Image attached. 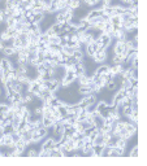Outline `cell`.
Segmentation results:
<instances>
[{
    "mask_svg": "<svg viewBox=\"0 0 147 166\" xmlns=\"http://www.w3.org/2000/svg\"><path fill=\"white\" fill-rule=\"evenodd\" d=\"M107 59H108V48H107V49H104V48H99V49L95 52V55L93 57V61L96 65H99V64L104 62Z\"/></svg>",
    "mask_w": 147,
    "mask_h": 166,
    "instance_id": "obj_1",
    "label": "cell"
},
{
    "mask_svg": "<svg viewBox=\"0 0 147 166\" xmlns=\"http://www.w3.org/2000/svg\"><path fill=\"white\" fill-rule=\"evenodd\" d=\"M128 48L126 44H125L124 40H116L115 44H113V55H119V53H122V52H126Z\"/></svg>",
    "mask_w": 147,
    "mask_h": 166,
    "instance_id": "obj_2",
    "label": "cell"
},
{
    "mask_svg": "<svg viewBox=\"0 0 147 166\" xmlns=\"http://www.w3.org/2000/svg\"><path fill=\"white\" fill-rule=\"evenodd\" d=\"M43 143H42V149H47V151H50V149H52L54 148V145H55V139L52 138V136H47V138H44L42 140Z\"/></svg>",
    "mask_w": 147,
    "mask_h": 166,
    "instance_id": "obj_3",
    "label": "cell"
},
{
    "mask_svg": "<svg viewBox=\"0 0 147 166\" xmlns=\"http://www.w3.org/2000/svg\"><path fill=\"white\" fill-rule=\"evenodd\" d=\"M99 39L102 40V43H103V46H104L106 48H108L111 46V43H112V37L109 35V34H107V33H103L102 30H100V34H99Z\"/></svg>",
    "mask_w": 147,
    "mask_h": 166,
    "instance_id": "obj_4",
    "label": "cell"
},
{
    "mask_svg": "<svg viewBox=\"0 0 147 166\" xmlns=\"http://www.w3.org/2000/svg\"><path fill=\"white\" fill-rule=\"evenodd\" d=\"M73 72H74V74H76V78L80 77V75H82V74H86V66H85V64L82 62V61H81V62H76Z\"/></svg>",
    "mask_w": 147,
    "mask_h": 166,
    "instance_id": "obj_5",
    "label": "cell"
},
{
    "mask_svg": "<svg viewBox=\"0 0 147 166\" xmlns=\"http://www.w3.org/2000/svg\"><path fill=\"white\" fill-rule=\"evenodd\" d=\"M13 64H12V61L8 59V57H3L0 60V69H3L4 72L7 70H11V69H13Z\"/></svg>",
    "mask_w": 147,
    "mask_h": 166,
    "instance_id": "obj_6",
    "label": "cell"
},
{
    "mask_svg": "<svg viewBox=\"0 0 147 166\" xmlns=\"http://www.w3.org/2000/svg\"><path fill=\"white\" fill-rule=\"evenodd\" d=\"M11 88L15 91V92H18V94H22L26 91V86H24V85H21V83L18 81H13L11 83Z\"/></svg>",
    "mask_w": 147,
    "mask_h": 166,
    "instance_id": "obj_7",
    "label": "cell"
},
{
    "mask_svg": "<svg viewBox=\"0 0 147 166\" xmlns=\"http://www.w3.org/2000/svg\"><path fill=\"white\" fill-rule=\"evenodd\" d=\"M2 53L4 57H11V56H13L16 53V49L12 46H5V47H3Z\"/></svg>",
    "mask_w": 147,
    "mask_h": 166,
    "instance_id": "obj_8",
    "label": "cell"
},
{
    "mask_svg": "<svg viewBox=\"0 0 147 166\" xmlns=\"http://www.w3.org/2000/svg\"><path fill=\"white\" fill-rule=\"evenodd\" d=\"M107 105H108V103L102 99V100H99V101L95 103V110H98L99 113H102L103 110H106V109H107Z\"/></svg>",
    "mask_w": 147,
    "mask_h": 166,
    "instance_id": "obj_9",
    "label": "cell"
},
{
    "mask_svg": "<svg viewBox=\"0 0 147 166\" xmlns=\"http://www.w3.org/2000/svg\"><path fill=\"white\" fill-rule=\"evenodd\" d=\"M95 74L98 75H102V74H108V65H103V64H99L98 68L94 70Z\"/></svg>",
    "mask_w": 147,
    "mask_h": 166,
    "instance_id": "obj_10",
    "label": "cell"
},
{
    "mask_svg": "<svg viewBox=\"0 0 147 166\" xmlns=\"http://www.w3.org/2000/svg\"><path fill=\"white\" fill-rule=\"evenodd\" d=\"M54 21H55V22H57V24H64V22H65V18H64V12H61V11L56 12Z\"/></svg>",
    "mask_w": 147,
    "mask_h": 166,
    "instance_id": "obj_11",
    "label": "cell"
},
{
    "mask_svg": "<svg viewBox=\"0 0 147 166\" xmlns=\"http://www.w3.org/2000/svg\"><path fill=\"white\" fill-rule=\"evenodd\" d=\"M104 145H98V144H93V152L94 157H102V151Z\"/></svg>",
    "mask_w": 147,
    "mask_h": 166,
    "instance_id": "obj_12",
    "label": "cell"
},
{
    "mask_svg": "<svg viewBox=\"0 0 147 166\" xmlns=\"http://www.w3.org/2000/svg\"><path fill=\"white\" fill-rule=\"evenodd\" d=\"M42 125H43V127H46V129H48L51 130L52 129V126H54V122L51 121L50 118H47V117H42Z\"/></svg>",
    "mask_w": 147,
    "mask_h": 166,
    "instance_id": "obj_13",
    "label": "cell"
},
{
    "mask_svg": "<svg viewBox=\"0 0 147 166\" xmlns=\"http://www.w3.org/2000/svg\"><path fill=\"white\" fill-rule=\"evenodd\" d=\"M51 29H52V31L56 34V35H61V24H57V22H55V24H52L50 26Z\"/></svg>",
    "mask_w": 147,
    "mask_h": 166,
    "instance_id": "obj_14",
    "label": "cell"
},
{
    "mask_svg": "<svg viewBox=\"0 0 147 166\" xmlns=\"http://www.w3.org/2000/svg\"><path fill=\"white\" fill-rule=\"evenodd\" d=\"M50 157H64V153L60 149H56V148H52V149L48 151Z\"/></svg>",
    "mask_w": 147,
    "mask_h": 166,
    "instance_id": "obj_15",
    "label": "cell"
},
{
    "mask_svg": "<svg viewBox=\"0 0 147 166\" xmlns=\"http://www.w3.org/2000/svg\"><path fill=\"white\" fill-rule=\"evenodd\" d=\"M129 157H138L139 156V149H138V144H134L133 148L130 149V152L128 153Z\"/></svg>",
    "mask_w": 147,
    "mask_h": 166,
    "instance_id": "obj_16",
    "label": "cell"
},
{
    "mask_svg": "<svg viewBox=\"0 0 147 166\" xmlns=\"http://www.w3.org/2000/svg\"><path fill=\"white\" fill-rule=\"evenodd\" d=\"M109 22L112 25H121V18H120V16L119 14H113V16H111L109 17Z\"/></svg>",
    "mask_w": 147,
    "mask_h": 166,
    "instance_id": "obj_17",
    "label": "cell"
},
{
    "mask_svg": "<svg viewBox=\"0 0 147 166\" xmlns=\"http://www.w3.org/2000/svg\"><path fill=\"white\" fill-rule=\"evenodd\" d=\"M61 52H63V53H65L67 56H73V52H74V51H73V48L69 47L68 44H64L63 48H61Z\"/></svg>",
    "mask_w": 147,
    "mask_h": 166,
    "instance_id": "obj_18",
    "label": "cell"
},
{
    "mask_svg": "<svg viewBox=\"0 0 147 166\" xmlns=\"http://www.w3.org/2000/svg\"><path fill=\"white\" fill-rule=\"evenodd\" d=\"M93 144H98V145H104V138L103 135H96L93 140Z\"/></svg>",
    "mask_w": 147,
    "mask_h": 166,
    "instance_id": "obj_19",
    "label": "cell"
},
{
    "mask_svg": "<svg viewBox=\"0 0 147 166\" xmlns=\"http://www.w3.org/2000/svg\"><path fill=\"white\" fill-rule=\"evenodd\" d=\"M48 131H50L48 129H46V127H43V126H42V127L38 129V134L41 135V138H42V139H44V138L48 136Z\"/></svg>",
    "mask_w": 147,
    "mask_h": 166,
    "instance_id": "obj_20",
    "label": "cell"
},
{
    "mask_svg": "<svg viewBox=\"0 0 147 166\" xmlns=\"http://www.w3.org/2000/svg\"><path fill=\"white\" fill-rule=\"evenodd\" d=\"M50 40V37L47 35V34L44 33V31H42L41 33V35H39V42H42V43H46V44H48V42Z\"/></svg>",
    "mask_w": 147,
    "mask_h": 166,
    "instance_id": "obj_21",
    "label": "cell"
},
{
    "mask_svg": "<svg viewBox=\"0 0 147 166\" xmlns=\"http://www.w3.org/2000/svg\"><path fill=\"white\" fill-rule=\"evenodd\" d=\"M50 43H52V44H61V40H60V35H52V37H50Z\"/></svg>",
    "mask_w": 147,
    "mask_h": 166,
    "instance_id": "obj_22",
    "label": "cell"
},
{
    "mask_svg": "<svg viewBox=\"0 0 147 166\" xmlns=\"http://www.w3.org/2000/svg\"><path fill=\"white\" fill-rule=\"evenodd\" d=\"M120 87H121V88H124V90H129V88H132V82H130V79H124L122 85H121Z\"/></svg>",
    "mask_w": 147,
    "mask_h": 166,
    "instance_id": "obj_23",
    "label": "cell"
},
{
    "mask_svg": "<svg viewBox=\"0 0 147 166\" xmlns=\"http://www.w3.org/2000/svg\"><path fill=\"white\" fill-rule=\"evenodd\" d=\"M24 155H26L28 157H38V151L34 149V148H31V149H29L26 153H24Z\"/></svg>",
    "mask_w": 147,
    "mask_h": 166,
    "instance_id": "obj_24",
    "label": "cell"
},
{
    "mask_svg": "<svg viewBox=\"0 0 147 166\" xmlns=\"http://www.w3.org/2000/svg\"><path fill=\"white\" fill-rule=\"evenodd\" d=\"M43 17H44V13H37V14H34V22L39 24L41 21L43 20Z\"/></svg>",
    "mask_w": 147,
    "mask_h": 166,
    "instance_id": "obj_25",
    "label": "cell"
},
{
    "mask_svg": "<svg viewBox=\"0 0 147 166\" xmlns=\"http://www.w3.org/2000/svg\"><path fill=\"white\" fill-rule=\"evenodd\" d=\"M38 157H50L48 151H47V149H42V148H41V151H38Z\"/></svg>",
    "mask_w": 147,
    "mask_h": 166,
    "instance_id": "obj_26",
    "label": "cell"
},
{
    "mask_svg": "<svg viewBox=\"0 0 147 166\" xmlns=\"http://www.w3.org/2000/svg\"><path fill=\"white\" fill-rule=\"evenodd\" d=\"M98 2H99V0H89V7L90 8H94L98 4Z\"/></svg>",
    "mask_w": 147,
    "mask_h": 166,
    "instance_id": "obj_27",
    "label": "cell"
},
{
    "mask_svg": "<svg viewBox=\"0 0 147 166\" xmlns=\"http://www.w3.org/2000/svg\"><path fill=\"white\" fill-rule=\"evenodd\" d=\"M3 94H4V90H3V88H2V87H0V96H2V95H3Z\"/></svg>",
    "mask_w": 147,
    "mask_h": 166,
    "instance_id": "obj_28",
    "label": "cell"
}]
</instances>
